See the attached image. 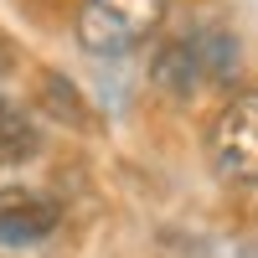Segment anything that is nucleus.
<instances>
[{
	"instance_id": "f257e3e1",
	"label": "nucleus",
	"mask_w": 258,
	"mask_h": 258,
	"mask_svg": "<svg viewBox=\"0 0 258 258\" xmlns=\"http://www.w3.org/2000/svg\"><path fill=\"white\" fill-rule=\"evenodd\" d=\"M232 78H238V41L217 26L170 36L150 62V83L170 103H197L207 93H222V88H232Z\"/></svg>"
},
{
	"instance_id": "39448f33",
	"label": "nucleus",
	"mask_w": 258,
	"mask_h": 258,
	"mask_svg": "<svg viewBox=\"0 0 258 258\" xmlns=\"http://www.w3.org/2000/svg\"><path fill=\"white\" fill-rule=\"evenodd\" d=\"M36 150H41V135H36L31 114L21 109V103L0 98V160H6V165H21V160H31Z\"/></svg>"
},
{
	"instance_id": "20e7f679",
	"label": "nucleus",
	"mask_w": 258,
	"mask_h": 258,
	"mask_svg": "<svg viewBox=\"0 0 258 258\" xmlns=\"http://www.w3.org/2000/svg\"><path fill=\"white\" fill-rule=\"evenodd\" d=\"M57 222H62V207L52 197H41L31 186H0V243L6 248H31L52 238Z\"/></svg>"
},
{
	"instance_id": "7ed1b4c3",
	"label": "nucleus",
	"mask_w": 258,
	"mask_h": 258,
	"mask_svg": "<svg viewBox=\"0 0 258 258\" xmlns=\"http://www.w3.org/2000/svg\"><path fill=\"white\" fill-rule=\"evenodd\" d=\"M212 170L227 186H258V88H243L222 103L207 140Z\"/></svg>"
},
{
	"instance_id": "f03ea898",
	"label": "nucleus",
	"mask_w": 258,
	"mask_h": 258,
	"mask_svg": "<svg viewBox=\"0 0 258 258\" xmlns=\"http://www.w3.org/2000/svg\"><path fill=\"white\" fill-rule=\"evenodd\" d=\"M165 21V0H83L78 6V47L93 57H124L145 47Z\"/></svg>"
},
{
	"instance_id": "423d86ee",
	"label": "nucleus",
	"mask_w": 258,
	"mask_h": 258,
	"mask_svg": "<svg viewBox=\"0 0 258 258\" xmlns=\"http://www.w3.org/2000/svg\"><path fill=\"white\" fill-rule=\"evenodd\" d=\"M41 109H47V114H57L62 124H83V129L93 124V114H88V103H83V93L73 88L68 78H57V73H47V78H41Z\"/></svg>"
}]
</instances>
